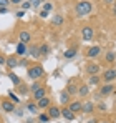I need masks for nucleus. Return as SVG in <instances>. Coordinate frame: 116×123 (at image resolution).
Listing matches in <instances>:
<instances>
[{
    "label": "nucleus",
    "instance_id": "nucleus-34",
    "mask_svg": "<svg viewBox=\"0 0 116 123\" xmlns=\"http://www.w3.org/2000/svg\"><path fill=\"white\" fill-rule=\"evenodd\" d=\"M32 5H30V2H25V3H22V10H28Z\"/></svg>",
    "mask_w": 116,
    "mask_h": 123
},
{
    "label": "nucleus",
    "instance_id": "nucleus-6",
    "mask_svg": "<svg viewBox=\"0 0 116 123\" xmlns=\"http://www.w3.org/2000/svg\"><path fill=\"white\" fill-rule=\"evenodd\" d=\"M103 80L104 82H113L116 80V70L115 68H108V70H104V73H103Z\"/></svg>",
    "mask_w": 116,
    "mask_h": 123
},
{
    "label": "nucleus",
    "instance_id": "nucleus-36",
    "mask_svg": "<svg viewBox=\"0 0 116 123\" xmlns=\"http://www.w3.org/2000/svg\"><path fill=\"white\" fill-rule=\"evenodd\" d=\"M15 15H17V18H22V17H25V10H18Z\"/></svg>",
    "mask_w": 116,
    "mask_h": 123
},
{
    "label": "nucleus",
    "instance_id": "nucleus-44",
    "mask_svg": "<svg viewBox=\"0 0 116 123\" xmlns=\"http://www.w3.org/2000/svg\"><path fill=\"white\" fill-rule=\"evenodd\" d=\"M22 0H10V3H20Z\"/></svg>",
    "mask_w": 116,
    "mask_h": 123
},
{
    "label": "nucleus",
    "instance_id": "nucleus-14",
    "mask_svg": "<svg viewBox=\"0 0 116 123\" xmlns=\"http://www.w3.org/2000/svg\"><path fill=\"white\" fill-rule=\"evenodd\" d=\"M5 65L8 67V70H13L15 67H18V60H17V57H8V58L5 60Z\"/></svg>",
    "mask_w": 116,
    "mask_h": 123
},
{
    "label": "nucleus",
    "instance_id": "nucleus-46",
    "mask_svg": "<svg viewBox=\"0 0 116 123\" xmlns=\"http://www.w3.org/2000/svg\"><path fill=\"white\" fill-rule=\"evenodd\" d=\"M98 123H110V122H106V120H104V122H98Z\"/></svg>",
    "mask_w": 116,
    "mask_h": 123
},
{
    "label": "nucleus",
    "instance_id": "nucleus-26",
    "mask_svg": "<svg viewBox=\"0 0 116 123\" xmlns=\"http://www.w3.org/2000/svg\"><path fill=\"white\" fill-rule=\"evenodd\" d=\"M60 102L63 103V105L70 103V95H68L66 92H61V95H60Z\"/></svg>",
    "mask_w": 116,
    "mask_h": 123
},
{
    "label": "nucleus",
    "instance_id": "nucleus-40",
    "mask_svg": "<svg viewBox=\"0 0 116 123\" xmlns=\"http://www.w3.org/2000/svg\"><path fill=\"white\" fill-rule=\"evenodd\" d=\"M7 12H8L7 7H0V13H7Z\"/></svg>",
    "mask_w": 116,
    "mask_h": 123
},
{
    "label": "nucleus",
    "instance_id": "nucleus-21",
    "mask_svg": "<svg viewBox=\"0 0 116 123\" xmlns=\"http://www.w3.org/2000/svg\"><path fill=\"white\" fill-rule=\"evenodd\" d=\"M37 106H38V108H48V106H50V98L45 97V98L38 100V102H37Z\"/></svg>",
    "mask_w": 116,
    "mask_h": 123
},
{
    "label": "nucleus",
    "instance_id": "nucleus-28",
    "mask_svg": "<svg viewBox=\"0 0 116 123\" xmlns=\"http://www.w3.org/2000/svg\"><path fill=\"white\" fill-rule=\"evenodd\" d=\"M99 83V77L98 75H91V78L88 80V85H98Z\"/></svg>",
    "mask_w": 116,
    "mask_h": 123
},
{
    "label": "nucleus",
    "instance_id": "nucleus-2",
    "mask_svg": "<svg viewBox=\"0 0 116 123\" xmlns=\"http://www.w3.org/2000/svg\"><path fill=\"white\" fill-rule=\"evenodd\" d=\"M27 73H28V77L32 80H38V78H41L45 75V70H43L41 65H32V67H28V72Z\"/></svg>",
    "mask_w": 116,
    "mask_h": 123
},
{
    "label": "nucleus",
    "instance_id": "nucleus-43",
    "mask_svg": "<svg viewBox=\"0 0 116 123\" xmlns=\"http://www.w3.org/2000/svg\"><path fill=\"white\" fill-rule=\"evenodd\" d=\"M86 123H98V120H95V118H93V120H88Z\"/></svg>",
    "mask_w": 116,
    "mask_h": 123
},
{
    "label": "nucleus",
    "instance_id": "nucleus-19",
    "mask_svg": "<svg viewBox=\"0 0 116 123\" xmlns=\"http://www.w3.org/2000/svg\"><path fill=\"white\" fill-rule=\"evenodd\" d=\"M28 55H30V57H33V58H40V50H38V47L32 45V47L28 48Z\"/></svg>",
    "mask_w": 116,
    "mask_h": 123
},
{
    "label": "nucleus",
    "instance_id": "nucleus-29",
    "mask_svg": "<svg viewBox=\"0 0 116 123\" xmlns=\"http://www.w3.org/2000/svg\"><path fill=\"white\" fill-rule=\"evenodd\" d=\"M8 97H10V102H12V103H18L20 102V98L13 93V92H8Z\"/></svg>",
    "mask_w": 116,
    "mask_h": 123
},
{
    "label": "nucleus",
    "instance_id": "nucleus-5",
    "mask_svg": "<svg viewBox=\"0 0 116 123\" xmlns=\"http://www.w3.org/2000/svg\"><path fill=\"white\" fill-rule=\"evenodd\" d=\"M48 117L50 118H60L61 117V108L55 106V105H50L48 106Z\"/></svg>",
    "mask_w": 116,
    "mask_h": 123
},
{
    "label": "nucleus",
    "instance_id": "nucleus-11",
    "mask_svg": "<svg viewBox=\"0 0 116 123\" xmlns=\"http://www.w3.org/2000/svg\"><path fill=\"white\" fill-rule=\"evenodd\" d=\"M98 55H101V47H91V48L86 52V57H90V58H95Z\"/></svg>",
    "mask_w": 116,
    "mask_h": 123
},
{
    "label": "nucleus",
    "instance_id": "nucleus-18",
    "mask_svg": "<svg viewBox=\"0 0 116 123\" xmlns=\"http://www.w3.org/2000/svg\"><path fill=\"white\" fill-rule=\"evenodd\" d=\"M88 92H90V85H88V83H83V85L78 88V95H80V97H86Z\"/></svg>",
    "mask_w": 116,
    "mask_h": 123
},
{
    "label": "nucleus",
    "instance_id": "nucleus-22",
    "mask_svg": "<svg viewBox=\"0 0 116 123\" xmlns=\"http://www.w3.org/2000/svg\"><path fill=\"white\" fill-rule=\"evenodd\" d=\"M38 50H40V57H46V55H48V52H50V48H48V45H46V43H41Z\"/></svg>",
    "mask_w": 116,
    "mask_h": 123
},
{
    "label": "nucleus",
    "instance_id": "nucleus-41",
    "mask_svg": "<svg viewBox=\"0 0 116 123\" xmlns=\"http://www.w3.org/2000/svg\"><path fill=\"white\" fill-rule=\"evenodd\" d=\"M98 108H99V110H106V105H104V103H101V105H99Z\"/></svg>",
    "mask_w": 116,
    "mask_h": 123
},
{
    "label": "nucleus",
    "instance_id": "nucleus-12",
    "mask_svg": "<svg viewBox=\"0 0 116 123\" xmlns=\"http://www.w3.org/2000/svg\"><path fill=\"white\" fill-rule=\"evenodd\" d=\"M2 110H5L7 113H12L13 110H15V103H12V102H8V100H5V102H2Z\"/></svg>",
    "mask_w": 116,
    "mask_h": 123
},
{
    "label": "nucleus",
    "instance_id": "nucleus-39",
    "mask_svg": "<svg viewBox=\"0 0 116 123\" xmlns=\"http://www.w3.org/2000/svg\"><path fill=\"white\" fill-rule=\"evenodd\" d=\"M111 13H113V17H116V2L113 3V8H111Z\"/></svg>",
    "mask_w": 116,
    "mask_h": 123
},
{
    "label": "nucleus",
    "instance_id": "nucleus-30",
    "mask_svg": "<svg viewBox=\"0 0 116 123\" xmlns=\"http://www.w3.org/2000/svg\"><path fill=\"white\" fill-rule=\"evenodd\" d=\"M38 120H40L41 123H46L48 120H50V117H48V113H41V115L38 117Z\"/></svg>",
    "mask_w": 116,
    "mask_h": 123
},
{
    "label": "nucleus",
    "instance_id": "nucleus-33",
    "mask_svg": "<svg viewBox=\"0 0 116 123\" xmlns=\"http://www.w3.org/2000/svg\"><path fill=\"white\" fill-rule=\"evenodd\" d=\"M40 88V83L37 82V80H35V83H32V86H30V90H32V92H35V90H38Z\"/></svg>",
    "mask_w": 116,
    "mask_h": 123
},
{
    "label": "nucleus",
    "instance_id": "nucleus-35",
    "mask_svg": "<svg viewBox=\"0 0 116 123\" xmlns=\"http://www.w3.org/2000/svg\"><path fill=\"white\" fill-rule=\"evenodd\" d=\"M10 5V0H0V7H8Z\"/></svg>",
    "mask_w": 116,
    "mask_h": 123
},
{
    "label": "nucleus",
    "instance_id": "nucleus-10",
    "mask_svg": "<svg viewBox=\"0 0 116 123\" xmlns=\"http://www.w3.org/2000/svg\"><path fill=\"white\" fill-rule=\"evenodd\" d=\"M18 40H20V43H25V45H27L28 42L32 40V35H30L27 30H22V32L18 33Z\"/></svg>",
    "mask_w": 116,
    "mask_h": 123
},
{
    "label": "nucleus",
    "instance_id": "nucleus-24",
    "mask_svg": "<svg viewBox=\"0 0 116 123\" xmlns=\"http://www.w3.org/2000/svg\"><path fill=\"white\" fill-rule=\"evenodd\" d=\"M27 53V45L25 43H18L17 45V55H25Z\"/></svg>",
    "mask_w": 116,
    "mask_h": 123
},
{
    "label": "nucleus",
    "instance_id": "nucleus-16",
    "mask_svg": "<svg viewBox=\"0 0 116 123\" xmlns=\"http://www.w3.org/2000/svg\"><path fill=\"white\" fill-rule=\"evenodd\" d=\"M95 110V105L91 102H86V103H81V111L83 113H91Z\"/></svg>",
    "mask_w": 116,
    "mask_h": 123
},
{
    "label": "nucleus",
    "instance_id": "nucleus-17",
    "mask_svg": "<svg viewBox=\"0 0 116 123\" xmlns=\"http://www.w3.org/2000/svg\"><path fill=\"white\" fill-rule=\"evenodd\" d=\"M65 92H66L70 97H73V95H76V93H78V86H76V85H73V83H68Z\"/></svg>",
    "mask_w": 116,
    "mask_h": 123
},
{
    "label": "nucleus",
    "instance_id": "nucleus-23",
    "mask_svg": "<svg viewBox=\"0 0 116 123\" xmlns=\"http://www.w3.org/2000/svg\"><path fill=\"white\" fill-rule=\"evenodd\" d=\"M8 78L12 80V83H13L15 86H18V85H20V82H22V80H20L18 77H17V75L13 73V72H8Z\"/></svg>",
    "mask_w": 116,
    "mask_h": 123
},
{
    "label": "nucleus",
    "instance_id": "nucleus-42",
    "mask_svg": "<svg viewBox=\"0 0 116 123\" xmlns=\"http://www.w3.org/2000/svg\"><path fill=\"white\" fill-rule=\"evenodd\" d=\"M0 65H5V58H3L2 55H0Z\"/></svg>",
    "mask_w": 116,
    "mask_h": 123
},
{
    "label": "nucleus",
    "instance_id": "nucleus-27",
    "mask_svg": "<svg viewBox=\"0 0 116 123\" xmlns=\"http://www.w3.org/2000/svg\"><path fill=\"white\" fill-rule=\"evenodd\" d=\"M27 110H28L30 113H37V111H38V106H37V103L30 102L28 105H27Z\"/></svg>",
    "mask_w": 116,
    "mask_h": 123
},
{
    "label": "nucleus",
    "instance_id": "nucleus-31",
    "mask_svg": "<svg viewBox=\"0 0 116 123\" xmlns=\"http://www.w3.org/2000/svg\"><path fill=\"white\" fill-rule=\"evenodd\" d=\"M43 10L50 13V12L53 10V3H50V2H48V3H43Z\"/></svg>",
    "mask_w": 116,
    "mask_h": 123
},
{
    "label": "nucleus",
    "instance_id": "nucleus-1",
    "mask_svg": "<svg viewBox=\"0 0 116 123\" xmlns=\"http://www.w3.org/2000/svg\"><path fill=\"white\" fill-rule=\"evenodd\" d=\"M91 2L90 0H81V2H78L76 5H75V13H76V17H83V15H88L90 12H91Z\"/></svg>",
    "mask_w": 116,
    "mask_h": 123
},
{
    "label": "nucleus",
    "instance_id": "nucleus-20",
    "mask_svg": "<svg viewBox=\"0 0 116 123\" xmlns=\"http://www.w3.org/2000/svg\"><path fill=\"white\" fill-rule=\"evenodd\" d=\"M52 23H53L55 27H61V25L65 23V18H63L61 15H53V18H52Z\"/></svg>",
    "mask_w": 116,
    "mask_h": 123
},
{
    "label": "nucleus",
    "instance_id": "nucleus-32",
    "mask_svg": "<svg viewBox=\"0 0 116 123\" xmlns=\"http://www.w3.org/2000/svg\"><path fill=\"white\" fill-rule=\"evenodd\" d=\"M28 2H30V5H32L33 8H37V7L40 5V2H41V0H28Z\"/></svg>",
    "mask_w": 116,
    "mask_h": 123
},
{
    "label": "nucleus",
    "instance_id": "nucleus-37",
    "mask_svg": "<svg viewBox=\"0 0 116 123\" xmlns=\"http://www.w3.org/2000/svg\"><path fill=\"white\" fill-rule=\"evenodd\" d=\"M18 65H22V67H27V65H28V60H27V58H23V60L18 62Z\"/></svg>",
    "mask_w": 116,
    "mask_h": 123
},
{
    "label": "nucleus",
    "instance_id": "nucleus-45",
    "mask_svg": "<svg viewBox=\"0 0 116 123\" xmlns=\"http://www.w3.org/2000/svg\"><path fill=\"white\" fill-rule=\"evenodd\" d=\"M104 2H106V3H110V2H113V0H104Z\"/></svg>",
    "mask_w": 116,
    "mask_h": 123
},
{
    "label": "nucleus",
    "instance_id": "nucleus-8",
    "mask_svg": "<svg viewBox=\"0 0 116 123\" xmlns=\"http://www.w3.org/2000/svg\"><path fill=\"white\" fill-rule=\"evenodd\" d=\"M46 93H48V92H46V88H45V86H40L38 90H35V92H33V97H35V100L38 102V100H41V98H45V97H46Z\"/></svg>",
    "mask_w": 116,
    "mask_h": 123
},
{
    "label": "nucleus",
    "instance_id": "nucleus-7",
    "mask_svg": "<svg viewBox=\"0 0 116 123\" xmlns=\"http://www.w3.org/2000/svg\"><path fill=\"white\" fill-rule=\"evenodd\" d=\"M61 117L65 118V120H68V122H71V120H75V113L68 108V106H65V108H61Z\"/></svg>",
    "mask_w": 116,
    "mask_h": 123
},
{
    "label": "nucleus",
    "instance_id": "nucleus-38",
    "mask_svg": "<svg viewBox=\"0 0 116 123\" xmlns=\"http://www.w3.org/2000/svg\"><path fill=\"white\" fill-rule=\"evenodd\" d=\"M40 17H41V18H46V17H48V12H45V10H41V13H40Z\"/></svg>",
    "mask_w": 116,
    "mask_h": 123
},
{
    "label": "nucleus",
    "instance_id": "nucleus-15",
    "mask_svg": "<svg viewBox=\"0 0 116 123\" xmlns=\"http://www.w3.org/2000/svg\"><path fill=\"white\" fill-rule=\"evenodd\" d=\"M68 108L73 111V113H78V111H81V102H70L68 103Z\"/></svg>",
    "mask_w": 116,
    "mask_h": 123
},
{
    "label": "nucleus",
    "instance_id": "nucleus-25",
    "mask_svg": "<svg viewBox=\"0 0 116 123\" xmlns=\"http://www.w3.org/2000/svg\"><path fill=\"white\" fill-rule=\"evenodd\" d=\"M116 58V53L115 52H108L106 55H104V60H106V63H113Z\"/></svg>",
    "mask_w": 116,
    "mask_h": 123
},
{
    "label": "nucleus",
    "instance_id": "nucleus-3",
    "mask_svg": "<svg viewBox=\"0 0 116 123\" xmlns=\"http://www.w3.org/2000/svg\"><path fill=\"white\" fill-rule=\"evenodd\" d=\"M81 37H83V40H91L93 37H95V30H93V27H83L81 28Z\"/></svg>",
    "mask_w": 116,
    "mask_h": 123
},
{
    "label": "nucleus",
    "instance_id": "nucleus-9",
    "mask_svg": "<svg viewBox=\"0 0 116 123\" xmlns=\"http://www.w3.org/2000/svg\"><path fill=\"white\" fill-rule=\"evenodd\" d=\"M78 53V48L76 47H71V48H68V50H65V53H63V57L66 58V60H71V58H75Z\"/></svg>",
    "mask_w": 116,
    "mask_h": 123
},
{
    "label": "nucleus",
    "instance_id": "nucleus-4",
    "mask_svg": "<svg viewBox=\"0 0 116 123\" xmlns=\"http://www.w3.org/2000/svg\"><path fill=\"white\" fill-rule=\"evenodd\" d=\"M99 70H101V67L98 65L96 62H88V63H86V72H88L90 75H98Z\"/></svg>",
    "mask_w": 116,
    "mask_h": 123
},
{
    "label": "nucleus",
    "instance_id": "nucleus-13",
    "mask_svg": "<svg viewBox=\"0 0 116 123\" xmlns=\"http://www.w3.org/2000/svg\"><path fill=\"white\" fill-rule=\"evenodd\" d=\"M113 88H115V86H113L111 83H106V85H103V86H101L99 95H101V97H106V95H110V93L113 92Z\"/></svg>",
    "mask_w": 116,
    "mask_h": 123
}]
</instances>
